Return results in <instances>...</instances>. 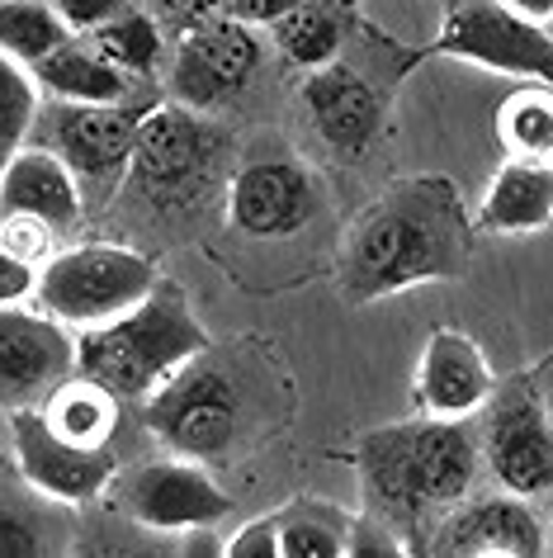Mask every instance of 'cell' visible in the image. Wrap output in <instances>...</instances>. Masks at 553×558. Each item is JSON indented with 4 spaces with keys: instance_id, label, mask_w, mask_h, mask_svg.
I'll list each match as a JSON object with an SVG mask.
<instances>
[{
    "instance_id": "cell-35",
    "label": "cell",
    "mask_w": 553,
    "mask_h": 558,
    "mask_svg": "<svg viewBox=\"0 0 553 558\" xmlns=\"http://www.w3.org/2000/svg\"><path fill=\"white\" fill-rule=\"evenodd\" d=\"M511 10H520V15H530L539 24H549L553 20V0H506Z\"/></svg>"
},
{
    "instance_id": "cell-13",
    "label": "cell",
    "mask_w": 553,
    "mask_h": 558,
    "mask_svg": "<svg viewBox=\"0 0 553 558\" xmlns=\"http://www.w3.org/2000/svg\"><path fill=\"white\" fill-rule=\"evenodd\" d=\"M15 464L38 493H48L62 507H90L114 487L119 454L114 445H76L62 430H52L44 408H20L5 416Z\"/></svg>"
},
{
    "instance_id": "cell-15",
    "label": "cell",
    "mask_w": 553,
    "mask_h": 558,
    "mask_svg": "<svg viewBox=\"0 0 553 558\" xmlns=\"http://www.w3.org/2000/svg\"><path fill=\"white\" fill-rule=\"evenodd\" d=\"M303 109L312 133L336 161H359L383 133V95L359 66L336 58L303 81Z\"/></svg>"
},
{
    "instance_id": "cell-19",
    "label": "cell",
    "mask_w": 553,
    "mask_h": 558,
    "mask_svg": "<svg viewBox=\"0 0 553 558\" xmlns=\"http://www.w3.org/2000/svg\"><path fill=\"white\" fill-rule=\"evenodd\" d=\"M29 72H34L38 90H44L48 100H72V105H137V100H151L147 81H137V76L123 72V66L105 62L81 34L58 44L48 58H38Z\"/></svg>"
},
{
    "instance_id": "cell-17",
    "label": "cell",
    "mask_w": 553,
    "mask_h": 558,
    "mask_svg": "<svg viewBox=\"0 0 553 558\" xmlns=\"http://www.w3.org/2000/svg\"><path fill=\"white\" fill-rule=\"evenodd\" d=\"M492 388H496V374L474 337H464L454 327L431 331V341L421 345L417 374H411V402H417L421 416L468 422V416L482 412Z\"/></svg>"
},
{
    "instance_id": "cell-8",
    "label": "cell",
    "mask_w": 553,
    "mask_h": 558,
    "mask_svg": "<svg viewBox=\"0 0 553 558\" xmlns=\"http://www.w3.org/2000/svg\"><path fill=\"white\" fill-rule=\"evenodd\" d=\"M266 66V44L256 24H242L232 15H213L195 29L171 34V62H165V90L175 105H189L199 114L237 105L256 86Z\"/></svg>"
},
{
    "instance_id": "cell-10",
    "label": "cell",
    "mask_w": 553,
    "mask_h": 558,
    "mask_svg": "<svg viewBox=\"0 0 553 558\" xmlns=\"http://www.w3.org/2000/svg\"><path fill=\"white\" fill-rule=\"evenodd\" d=\"M431 52L553 86V29L511 10L506 0H450Z\"/></svg>"
},
{
    "instance_id": "cell-14",
    "label": "cell",
    "mask_w": 553,
    "mask_h": 558,
    "mask_svg": "<svg viewBox=\"0 0 553 558\" xmlns=\"http://www.w3.org/2000/svg\"><path fill=\"white\" fill-rule=\"evenodd\" d=\"M76 374V337L52 313L24 303L0 308V412L44 408L48 393Z\"/></svg>"
},
{
    "instance_id": "cell-21",
    "label": "cell",
    "mask_w": 553,
    "mask_h": 558,
    "mask_svg": "<svg viewBox=\"0 0 553 558\" xmlns=\"http://www.w3.org/2000/svg\"><path fill=\"white\" fill-rule=\"evenodd\" d=\"M553 222V161L506 157L478 204L474 228L492 236H525Z\"/></svg>"
},
{
    "instance_id": "cell-4",
    "label": "cell",
    "mask_w": 553,
    "mask_h": 558,
    "mask_svg": "<svg viewBox=\"0 0 553 558\" xmlns=\"http://www.w3.org/2000/svg\"><path fill=\"white\" fill-rule=\"evenodd\" d=\"M204 345H209V331L189 308L185 284L161 275L128 313L76 331V374L100 379L123 402H147Z\"/></svg>"
},
{
    "instance_id": "cell-33",
    "label": "cell",
    "mask_w": 553,
    "mask_h": 558,
    "mask_svg": "<svg viewBox=\"0 0 553 558\" xmlns=\"http://www.w3.org/2000/svg\"><path fill=\"white\" fill-rule=\"evenodd\" d=\"M223 554H232V558H274L280 554V525H274V511L256 515L251 525H242L237 535L223 544Z\"/></svg>"
},
{
    "instance_id": "cell-37",
    "label": "cell",
    "mask_w": 553,
    "mask_h": 558,
    "mask_svg": "<svg viewBox=\"0 0 553 558\" xmlns=\"http://www.w3.org/2000/svg\"><path fill=\"white\" fill-rule=\"evenodd\" d=\"M544 549L553 554V515H549V525H544Z\"/></svg>"
},
{
    "instance_id": "cell-2",
    "label": "cell",
    "mask_w": 553,
    "mask_h": 558,
    "mask_svg": "<svg viewBox=\"0 0 553 558\" xmlns=\"http://www.w3.org/2000/svg\"><path fill=\"white\" fill-rule=\"evenodd\" d=\"M355 473L365 493V515H374L421 554L440 515L474 493L482 473L478 430L454 416H411L355 440Z\"/></svg>"
},
{
    "instance_id": "cell-11",
    "label": "cell",
    "mask_w": 553,
    "mask_h": 558,
    "mask_svg": "<svg viewBox=\"0 0 553 558\" xmlns=\"http://www.w3.org/2000/svg\"><path fill=\"white\" fill-rule=\"evenodd\" d=\"M114 507L143 530L185 535V530H209L232 515V497L213 483L209 464L175 454L114 473Z\"/></svg>"
},
{
    "instance_id": "cell-28",
    "label": "cell",
    "mask_w": 553,
    "mask_h": 558,
    "mask_svg": "<svg viewBox=\"0 0 553 558\" xmlns=\"http://www.w3.org/2000/svg\"><path fill=\"white\" fill-rule=\"evenodd\" d=\"M38 105H44V90H38L34 72L10 58V52H0V171H5V161L29 143Z\"/></svg>"
},
{
    "instance_id": "cell-32",
    "label": "cell",
    "mask_w": 553,
    "mask_h": 558,
    "mask_svg": "<svg viewBox=\"0 0 553 558\" xmlns=\"http://www.w3.org/2000/svg\"><path fill=\"white\" fill-rule=\"evenodd\" d=\"M38 270L44 265L15 256V251L0 246V308H15V303H29L38 294Z\"/></svg>"
},
{
    "instance_id": "cell-22",
    "label": "cell",
    "mask_w": 553,
    "mask_h": 558,
    "mask_svg": "<svg viewBox=\"0 0 553 558\" xmlns=\"http://www.w3.org/2000/svg\"><path fill=\"white\" fill-rule=\"evenodd\" d=\"M351 24H355L351 0H298L270 29H274V48H280L288 66L317 72V66H331L345 52Z\"/></svg>"
},
{
    "instance_id": "cell-1",
    "label": "cell",
    "mask_w": 553,
    "mask_h": 558,
    "mask_svg": "<svg viewBox=\"0 0 553 558\" xmlns=\"http://www.w3.org/2000/svg\"><path fill=\"white\" fill-rule=\"evenodd\" d=\"M474 222L445 175H417L351 218L336 251L345 303H374L417 284L468 275Z\"/></svg>"
},
{
    "instance_id": "cell-18",
    "label": "cell",
    "mask_w": 553,
    "mask_h": 558,
    "mask_svg": "<svg viewBox=\"0 0 553 558\" xmlns=\"http://www.w3.org/2000/svg\"><path fill=\"white\" fill-rule=\"evenodd\" d=\"M0 214L44 218L66 242V236L86 222V194H81L76 175L66 171V161L58 151L24 143L15 157L5 161V171H0Z\"/></svg>"
},
{
    "instance_id": "cell-36",
    "label": "cell",
    "mask_w": 553,
    "mask_h": 558,
    "mask_svg": "<svg viewBox=\"0 0 553 558\" xmlns=\"http://www.w3.org/2000/svg\"><path fill=\"white\" fill-rule=\"evenodd\" d=\"M534 388H539V398H544V408H549V416H553V360L534 374Z\"/></svg>"
},
{
    "instance_id": "cell-9",
    "label": "cell",
    "mask_w": 553,
    "mask_h": 558,
    "mask_svg": "<svg viewBox=\"0 0 553 558\" xmlns=\"http://www.w3.org/2000/svg\"><path fill=\"white\" fill-rule=\"evenodd\" d=\"M478 416H482V426H478L482 469L496 478V487L516 497L549 493L553 487V416L530 374L496 384Z\"/></svg>"
},
{
    "instance_id": "cell-30",
    "label": "cell",
    "mask_w": 553,
    "mask_h": 558,
    "mask_svg": "<svg viewBox=\"0 0 553 558\" xmlns=\"http://www.w3.org/2000/svg\"><path fill=\"white\" fill-rule=\"evenodd\" d=\"M48 5L58 10V20H62L72 34H95L100 24L119 20L123 10H133L137 0H48Z\"/></svg>"
},
{
    "instance_id": "cell-38",
    "label": "cell",
    "mask_w": 553,
    "mask_h": 558,
    "mask_svg": "<svg viewBox=\"0 0 553 558\" xmlns=\"http://www.w3.org/2000/svg\"><path fill=\"white\" fill-rule=\"evenodd\" d=\"M549 29H553V20H549Z\"/></svg>"
},
{
    "instance_id": "cell-5",
    "label": "cell",
    "mask_w": 553,
    "mask_h": 558,
    "mask_svg": "<svg viewBox=\"0 0 553 558\" xmlns=\"http://www.w3.org/2000/svg\"><path fill=\"white\" fill-rule=\"evenodd\" d=\"M228 133L213 114L157 100L137 123V147L123 185L157 214H195L228 185Z\"/></svg>"
},
{
    "instance_id": "cell-6",
    "label": "cell",
    "mask_w": 553,
    "mask_h": 558,
    "mask_svg": "<svg viewBox=\"0 0 553 558\" xmlns=\"http://www.w3.org/2000/svg\"><path fill=\"white\" fill-rule=\"evenodd\" d=\"M157 100L137 105H72V100H48L38 105L29 143L58 151L66 171L76 175L81 194H86V214L114 199L128 180V161L137 147V123Z\"/></svg>"
},
{
    "instance_id": "cell-25",
    "label": "cell",
    "mask_w": 553,
    "mask_h": 558,
    "mask_svg": "<svg viewBox=\"0 0 553 558\" xmlns=\"http://www.w3.org/2000/svg\"><path fill=\"white\" fill-rule=\"evenodd\" d=\"M351 511L322 497H294L288 507L274 511L280 525V558H341L351 539Z\"/></svg>"
},
{
    "instance_id": "cell-26",
    "label": "cell",
    "mask_w": 553,
    "mask_h": 558,
    "mask_svg": "<svg viewBox=\"0 0 553 558\" xmlns=\"http://www.w3.org/2000/svg\"><path fill=\"white\" fill-rule=\"evenodd\" d=\"M496 137L511 157L525 161H553V86L534 81V86L516 90L496 109Z\"/></svg>"
},
{
    "instance_id": "cell-23",
    "label": "cell",
    "mask_w": 553,
    "mask_h": 558,
    "mask_svg": "<svg viewBox=\"0 0 553 558\" xmlns=\"http://www.w3.org/2000/svg\"><path fill=\"white\" fill-rule=\"evenodd\" d=\"M44 416L52 422V430H62L76 445H109L123 422V398L90 374H72L48 393Z\"/></svg>"
},
{
    "instance_id": "cell-31",
    "label": "cell",
    "mask_w": 553,
    "mask_h": 558,
    "mask_svg": "<svg viewBox=\"0 0 553 558\" xmlns=\"http://www.w3.org/2000/svg\"><path fill=\"white\" fill-rule=\"evenodd\" d=\"M147 15H157L165 24V34H180V29H195V24L223 15V0H137Z\"/></svg>"
},
{
    "instance_id": "cell-12",
    "label": "cell",
    "mask_w": 553,
    "mask_h": 558,
    "mask_svg": "<svg viewBox=\"0 0 553 558\" xmlns=\"http://www.w3.org/2000/svg\"><path fill=\"white\" fill-rule=\"evenodd\" d=\"M322 214L312 171L288 151H256L228 175V228L251 242L298 236Z\"/></svg>"
},
{
    "instance_id": "cell-24",
    "label": "cell",
    "mask_w": 553,
    "mask_h": 558,
    "mask_svg": "<svg viewBox=\"0 0 553 558\" xmlns=\"http://www.w3.org/2000/svg\"><path fill=\"white\" fill-rule=\"evenodd\" d=\"M86 44L100 52L105 62H114L123 66L128 76L137 81H157L165 76V62H171V44H165V24L157 15H147L143 5H133V10H123L119 20H109L100 24L95 34H81Z\"/></svg>"
},
{
    "instance_id": "cell-27",
    "label": "cell",
    "mask_w": 553,
    "mask_h": 558,
    "mask_svg": "<svg viewBox=\"0 0 553 558\" xmlns=\"http://www.w3.org/2000/svg\"><path fill=\"white\" fill-rule=\"evenodd\" d=\"M66 38L72 29L58 20L48 0H0V52H10L15 62L34 66Z\"/></svg>"
},
{
    "instance_id": "cell-20",
    "label": "cell",
    "mask_w": 553,
    "mask_h": 558,
    "mask_svg": "<svg viewBox=\"0 0 553 558\" xmlns=\"http://www.w3.org/2000/svg\"><path fill=\"white\" fill-rule=\"evenodd\" d=\"M72 507L24 478L15 459H0V554H62L72 549Z\"/></svg>"
},
{
    "instance_id": "cell-3",
    "label": "cell",
    "mask_w": 553,
    "mask_h": 558,
    "mask_svg": "<svg viewBox=\"0 0 553 558\" xmlns=\"http://www.w3.org/2000/svg\"><path fill=\"white\" fill-rule=\"evenodd\" d=\"M143 422L171 454L228 464L260 430V384L237 351L204 345L143 402Z\"/></svg>"
},
{
    "instance_id": "cell-29",
    "label": "cell",
    "mask_w": 553,
    "mask_h": 558,
    "mask_svg": "<svg viewBox=\"0 0 553 558\" xmlns=\"http://www.w3.org/2000/svg\"><path fill=\"white\" fill-rule=\"evenodd\" d=\"M0 246L15 251V256L44 265L48 256L62 251V236L48 228L44 218H29V214H0Z\"/></svg>"
},
{
    "instance_id": "cell-34",
    "label": "cell",
    "mask_w": 553,
    "mask_h": 558,
    "mask_svg": "<svg viewBox=\"0 0 553 558\" xmlns=\"http://www.w3.org/2000/svg\"><path fill=\"white\" fill-rule=\"evenodd\" d=\"M298 0H223V15H232V20H242V24H274L280 15H288Z\"/></svg>"
},
{
    "instance_id": "cell-7",
    "label": "cell",
    "mask_w": 553,
    "mask_h": 558,
    "mask_svg": "<svg viewBox=\"0 0 553 558\" xmlns=\"http://www.w3.org/2000/svg\"><path fill=\"white\" fill-rule=\"evenodd\" d=\"M157 279H161L157 260L143 256V251L123 242H76L44 260L34 299L58 323L86 331L128 313L137 299H147V289Z\"/></svg>"
},
{
    "instance_id": "cell-16",
    "label": "cell",
    "mask_w": 553,
    "mask_h": 558,
    "mask_svg": "<svg viewBox=\"0 0 553 558\" xmlns=\"http://www.w3.org/2000/svg\"><path fill=\"white\" fill-rule=\"evenodd\" d=\"M426 549L478 554V558H530V554H544V521L534 515L530 497H516V493L474 497L468 493L459 507H450L440 515Z\"/></svg>"
}]
</instances>
